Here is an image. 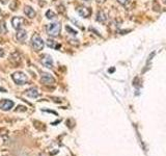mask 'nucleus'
Masks as SVG:
<instances>
[{
  "label": "nucleus",
  "mask_w": 166,
  "mask_h": 156,
  "mask_svg": "<svg viewBox=\"0 0 166 156\" xmlns=\"http://www.w3.org/2000/svg\"><path fill=\"white\" fill-rule=\"evenodd\" d=\"M77 13L80 15L81 17L83 18H88L92 14V11L88 7H85V6H80V7H78L77 9Z\"/></svg>",
  "instance_id": "nucleus-7"
},
{
  "label": "nucleus",
  "mask_w": 166,
  "mask_h": 156,
  "mask_svg": "<svg viewBox=\"0 0 166 156\" xmlns=\"http://www.w3.org/2000/svg\"><path fill=\"white\" fill-rule=\"evenodd\" d=\"M1 3L5 4V3H7V0H1Z\"/></svg>",
  "instance_id": "nucleus-21"
},
{
  "label": "nucleus",
  "mask_w": 166,
  "mask_h": 156,
  "mask_svg": "<svg viewBox=\"0 0 166 156\" xmlns=\"http://www.w3.org/2000/svg\"><path fill=\"white\" fill-rule=\"evenodd\" d=\"M106 1V0H97V2L98 3H100V4H102V3H104Z\"/></svg>",
  "instance_id": "nucleus-20"
},
{
  "label": "nucleus",
  "mask_w": 166,
  "mask_h": 156,
  "mask_svg": "<svg viewBox=\"0 0 166 156\" xmlns=\"http://www.w3.org/2000/svg\"><path fill=\"white\" fill-rule=\"evenodd\" d=\"M106 20H107L106 14H105L103 11H100V12L98 13L97 21H99V22H101V23H104V22H105Z\"/></svg>",
  "instance_id": "nucleus-12"
},
{
  "label": "nucleus",
  "mask_w": 166,
  "mask_h": 156,
  "mask_svg": "<svg viewBox=\"0 0 166 156\" xmlns=\"http://www.w3.org/2000/svg\"><path fill=\"white\" fill-rule=\"evenodd\" d=\"M85 1H89V0H85Z\"/></svg>",
  "instance_id": "nucleus-24"
},
{
  "label": "nucleus",
  "mask_w": 166,
  "mask_h": 156,
  "mask_svg": "<svg viewBox=\"0 0 166 156\" xmlns=\"http://www.w3.org/2000/svg\"><path fill=\"white\" fill-rule=\"evenodd\" d=\"M14 106V102L9 99H1L0 100V108L2 110H9Z\"/></svg>",
  "instance_id": "nucleus-5"
},
{
  "label": "nucleus",
  "mask_w": 166,
  "mask_h": 156,
  "mask_svg": "<svg viewBox=\"0 0 166 156\" xmlns=\"http://www.w3.org/2000/svg\"><path fill=\"white\" fill-rule=\"evenodd\" d=\"M55 79L52 77L50 74H46V73H44L43 75H42V82L45 84H53L54 83Z\"/></svg>",
  "instance_id": "nucleus-8"
},
{
  "label": "nucleus",
  "mask_w": 166,
  "mask_h": 156,
  "mask_svg": "<svg viewBox=\"0 0 166 156\" xmlns=\"http://www.w3.org/2000/svg\"><path fill=\"white\" fill-rule=\"evenodd\" d=\"M0 14H1V9H0Z\"/></svg>",
  "instance_id": "nucleus-23"
},
{
  "label": "nucleus",
  "mask_w": 166,
  "mask_h": 156,
  "mask_svg": "<svg viewBox=\"0 0 166 156\" xmlns=\"http://www.w3.org/2000/svg\"><path fill=\"white\" fill-rule=\"evenodd\" d=\"M41 64L43 65L44 67H46V68L51 69L52 67H53V59H52V57L50 55L45 54L41 58Z\"/></svg>",
  "instance_id": "nucleus-4"
},
{
  "label": "nucleus",
  "mask_w": 166,
  "mask_h": 156,
  "mask_svg": "<svg viewBox=\"0 0 166 156\" xmlns=\"http://www.w3.org/2000/svg\"><path fill=\"white\" fill-rule=\"evenodd\" d=\"M61 30V26L59 23H50L46 26V31L51 37H58Z\"/></svg>",
  "instance_id": "nucleus-1"
},
{
  "label": "nucleus",
  "mask_w": 166,
  "mask_h": 156,
  "mask_svg": "<svg viewBox=\"0 0 166 156\" xmlns=\"http://www.w3.org/2000/svg\"><path fill=\"white\" fill-rule=\"evenodd\" d=\"M16 38H17V40L19 42H23L27 38V33H26V31L24 29H19L17 31V33H16Z\"/></svg>",
  "instance_id": "nucleus-9"
},
{
  "label": "nucleus",
  "mask_w": 166,
  "mask_h": 156,
  "mask_svg": "<svg viewBox=\"0 0 166 156\" xmlns=\"http://www.w3.org/2000/svg\"><path fill=\"white\" fill-rule=\"evenodd\" d=\"M31 45H32V47H33V49H35V51H41V50L44 48L43 40H42V38H41L37 33H35V35H32Z\"/></svg>",
  "instance_id": "nucleus-2"
},
{
  "label": "nucleus",
  "mask_w": 166,
  "mask_h": 156,
  "mask_svg": "<svg viewBox=\"0 0 166 156\" xmlns=\"http://www.w3.org/2000/svg\"><path fill=\"white\" fill-rule=\"evenodd\" d=\"M46 17H47V19H49V20H52V19H55V18H56V14H55L53 11L49 9V11H47V13H46Z\"/></svg>",
  "instance_id": "nucleus-16"
},
{
  "label": "nucleus",
  "mask_w": 166,
  "mask_h": 156,
  "mask_svg": "<svg viewBox=\"0 0 166 156\" xmlns=\"http://www.w3.org/2000/svg\"><path fill=\"white\" fill-rule=\"evenodd\" d=\"M26 95L28 96V97H31V98H37V96H39V92L35 89H30V90L26 92Z\"/></svg>",
  "instance_id": "nucleus-14"
},
{
  "label": "nucleus",
  "mask_w": 166,
  "mask_h": 156,
  "mask_svg": "<svg viewBox=\"0 0 166 156\" xmlns=\"http://www.w3.org/2000/svg\"><path fill=\"white\" fill-rule=\"evenodd\" d=\"M47 46L50 47V48H53V49H59L60 48L59 44H57L53 40H47Z\"/></svg>",
  "instance_id": "nucleus-13"
},
{
  "label": "nucleus",
  "mask_w": 166,
  "mask_h": 156,
  "mask_svg": "<svg viewBox=\"0 0 166 156\" xmlns=\"http://www.w3.org/2000/svg\"><path fill=\"white\" fill-rule=\"evenodd\" d=\"M12 24L15 29L19 30V29H21L22 25L24 24V19L22 17H15L12 20Z\"/></svg>",
  "instance_id": "nucleus-6"
},
{
  "label": "nucleus",
  "mask_w": 166,
  "mask_h": 156,
  "mask_svg": "<svg viewBox=\"0 0 166 156\" xmlns=\"http://www.w3.org/2000/svg\"><path fill=\"white\" fill-rule=\"evenodd\" d=\"M24 13H25L26 16H28L29 18H35V9L30 7V6H25L24 7Z\"/></svg>",
  "instance_id": "nucleus-11"
},
{
  "label": "nucleus",
  "mask_w": 166,
  "mask_h": 156,
  "mask_svg": "<svg viewBox=\"0 0 166 156\" xmlns=\"http://www.w3.org/2000/svg\"><path fill=\"white\" fill-rule=\"evenodd\" d=\"M66 30L68 32H70L71 35H77V31H76V30H74L73 28H71L70 26H66Z\"/></svg>",
  "instance_id": "nucleus-17"
},
{
  "label": "nucleus",
  "mask_w": 166,
  "mask_h": 156,
  "mask_svg": "<svg viewBox=\"0 0 166 156\" xmlns=\"http://www.w3.org/2000/svg\"><path fill=\"white\" fill-rule=\"evenodd\" d=\"M2 56H4V50L0 48V57H2Z\"/></svg>",
  "instance_id": "nucleus-19"
},
{
  "label": "nucleus",
  "mask_w": 166,
  "mask_h": 156,
  "mask_svg": "<svg viewBox=\"0 0 166 156\" xmlns=\"http://www.w3.org/2000/svg\"><path fill=\"white\" fill-rule=\"evenodd\" d=\"M0 91H2V92H5V90H4V89H1V87H0Z\"/></svg>",
  "instance_id": "nucleus-22"
},
{
  "label": "nucleus",
  "mask_w": 166,
  "mask_h": 156,
  "mask_svg": "<svg viewBox=\"0 0 166 156\" xmlns=\"http://www.w3.org/2000/svg\"><path fill=\"white\" fill-rule=\"evenodd\" d=\"M6 32H7V28H6L5 21L1 20L0 21V33H1V35H4Z\"/></svg>",
  "instance_id": "nucleus-15"
},
{
  "label": "nucleus",
  "mask_w": 166,
  "mask_h": 156,
  "mask_svg": "<svg viewBox=\"0 0 166 156\" xmlns=\"http://www.w3.org/2000/svg\"><path fill=\"white\" fill-rule=\"evenodd\" d=\"M9 61L14 63L15 65H18L21 63V56L18 52H15V53H12L11 56H9Z\"/></svg>",
  "instance_id": "nucleus-10"
},
{
  "label": "nucleus",
  "mask_w": 166,
  "mask_h": 156,
  "mask_svg": "<svg viewBox=\"0 0 166 156\" xmlns=\"http://www.w3.org/2000/svg\"><path fill=\"white\" fill-rule=\"evenodd\" d=\"M118 3H120V4H123V5H125V4H127V3L129 2V0H118Z\"/></svg>",
  "instance_id": "nucleus-18"
},
{
  "label": "nucleus",
  "mask_w": 166,
  "mask_h": 156,
  "mask_svg": "<svg viewBox=\"0 0 166 156\" xmlns=\"http://www.w3.org/2000/svg\"><path fill=\"white\" fill-rule=\"evenodd\" d=\"M12 77H13V80H14L17 84H19V85H23V84H25L26 82H27V80H28L27 76L22 72L14 73Z\"/></svg>",
  "instance_id": "nucleus-3"
}]
</instances>
